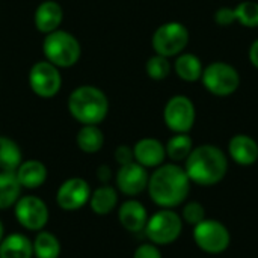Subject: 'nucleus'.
I'll return each instance as SVG.
<instances>
[{"label":"nucleus","mask_w":258,"mask_h":258,"mask_svg":"<svg viewBox=\"0 0 258 258\" xmlns=\"http://www.w3.org/2000/svg\"><path fill=\"white\" fill-rule=\"evenodd\" d=\"M145 70L148 77H151L153 80H163L171 73V62L165 56L154 54L147 60Z\"/></svg>","instance_id":"obj_28"},{"label":"nucleus","mask_w":258,"mask_h":258,"mask_svg":"<svg viewBox=\"0 0 258 258\" xmlns=\"http://www.w3.org/2000/svg\"><path fill=\"white\" fill-rule=\"evenodd\" d=\"M181 219L183 222L195 227L197 224H200L201 221L206 219V209L203 204L197 203V201H190L187 203L184 207H183V212H181Z\"/></svg>","instance_id":"obj_29"},{"label":"nucleus","mask_w":258,"mask_h":258,"mask_svg":"<svg viewBox=\"0 0 258 258\" xmlns=\"http://www.w3.org/2000/svg\"><path fill=\"white\" fill-rule=\"evenodd\" d=\"M89 183L80 177L65 180L56 192V204L65 212H76L83 209L91 198Z\"/></svg>","instance_id":"obj_12"},{"label":"nucleus","mask_w":258,"mask_h":258,"mask_svg":"<svg viewBox=\"0 0 258 258\" xmlns=\"http://www.w3.org/2000/svg\"><path fill=\"white\" fill-rule=\"evenodd\" d=\"M183 231V219L171 209L156 212L145 225V234L151 243L162 246L174 243Z\"/></svg>","instance_id":"obj_5"},{"label":"nucleus","mask_w":258,"mask_h":258,"mask_svg":"<svg viewBox=\"0 0 258 258\" xmlns=\"http://www.w3.org/2000/svg\"><path fill=\"white\" fill-rule=\"evenodd\" d=\"M33 245L30 239L21 233H12L0 242V258H32Z\"/></svg>","instance_id":"obj_19"},{"label":"nucleus","mask_w":258,"mask_h":258,"mask_svg":"<svg viewBox=\"0 0 258 258\" xmlns=\"http://www.w3.org/2000/svg\"><path fill=\"white\" fill-rule=\"evenodd\" d=\"M184 162V171L189 180L200 186H215L221 183L228 171L225 153L210 144L194 148Z\"/></svg>","instance_id":"obj_2"},{"label":"nucleus","mask_w":258,"mask_h":258,"mask_svg":"<svg viewBox=\"0 0 258 258\" xmlns=\"http://www.w3.org/2000/svg\"><path fill=\"white\" fill-rule=\"evenodd\" d=\"M249 60H251V63L255 68H258V39H255L251 44V48H249Z\"/></svg>","instance_id":"obj_34"},{"label":"nucleus","mask_w":258,"mask_h":258,"mask_svg":"<svg viewBox=\"0 0 258 258\" xmlns=\"http://www.w3.org/2000/svg\"><path fill=\"white\" fill-rule=\"evenodd\" d=\"M197 246L207 254H222L228 249L231 237L228 228L216 219H204L194 227Z\"/></svg>","instance_id":"obj_8"},{"label":"nucleus","mask_w":258,"mask_h":258,"mask_svg":"<svg viewBox=\"0 0 258 258\" xmlns=\"http://www.w3.org/2000/svg\"><path fill=\"white\" fill-rule=\"evenodd\" d=\"M228 153L240 166H251L258 160V144L248 135H236L230 139Z\"/></svg>","instance_id":"obj_16"},{"label":"nucleus","mask_w":258,"mask_h":258,"mask_svg":"<svg viewBox=\"0 0 258 258\" xmlns=\"http://www.w3.org/2000/svg\"><path fill=\"white\" fill-rule=\"evenodd\" d=\"M14 210L18 224L29 231H41L50 219L47 204L35 195L20 197L14 206Z\"/></svg>","instance_id":"obj_9"},{"label":"nucleus","mask_w":258,"mask_h":258,"mask_svg":"<svg viewBox=\"0 0 258 258\" xmlns=\"http://www.w3.org/2000/svg\"><path fill=\"white\" fill-rule=\"evenodd\" d=\"M189 42V30L183 23L169 21L159 26L153 35L151 44L156 54L172 57L180 54Z\"/></svg>","instance_id":"obj_7"},{"label":"nucleus","mask_w":258,"mask_h":258,"mask_svg":"<svg viewBox=\"0 0 258 258\" xmlns=\"http://www.w3.org/2000/svg\"><path fill=\"white\" fill-rule=\"evenodd\" d=\"M21 184L12 171H0V210L11 209L21 197Z\"/></svg>","instance_id":"obj_21"},{"label":"nucleus","mask_w":258,"mask_h":258,"mask_svg":"<svg viewBox=\"0 0 258 258\" xmlns=\"http://www.w3.org/2000/svg\"><path fill=\"white\" fill-rule=\"evenodd\" d=\"M29 85L41 98L54 97L62 86V76L56 65L48 60L36 62L29 71Z\"/></svg>","instance_id":"obj_11"},{"label":"nucleus","mask_w":258,"mask_h":258,"mask_svg":"<svg viewBox=\"0 0 258 258\" xmlns=\"http://www.w3.org/2000/svg\"><path fill=\"white\" fill-rule=\"evenodd\" d=\"M148 180L150 175L147 172V168H144L138 162L119 166L115 175L118 190L127 197H136L142 194L148 186Z\"/></svg>","instance_id":"obj_13"},{"label":"nucleus","mask_w":258,"mask_h":258,"mask_svg":"<svg viewBox=\"0 0 258 258\" xmlns=\"http://www.w3.org/2000/svg\"><path fill=\"white\" fill-rule=\"evenodd\" d=\"M71 116L83 125H98L109 112L106 94L95 86H79L68 97Z\"/></svg>","instance_id":"obj_3"},{"label":"nucleus","mask_w":258,"mask_h":258,"mask_svg":"<svg viewBox=\"0 0 258 258\" xmlns=\"http://www.w3.org/2000/svg\"><path fill=\"white\" fill-rule=\"evenodd\" d=\"M15 175L23 189L33 190V189L41 187L45 183L48 172L42 162L30 159V160L21 162V165L15 171Z\"/></svg>","instance_id":"obj_18"},{"label":"nucleus","mask_w":258,"mask_h":258,"mask_svg":"<svg viewBox=\"0 0 258 258\" xmlns=\"http://www.w3.org/2000/svg\"><path fill=\"white\" fill-rule=\"evenodd\" d=\"M115 160L119 166L122 165H128L132 162H135V154H133V148L128 145H119L115 150Z\"/></svg>","instance_id":"obj_32"},{"label":"nucleus","mask_w":258,"mask_h":258,"mask_svg":"<svg viewBox=\"0 0 258 258\" xmlns=\"http://www.w3.org/2000/svg\"><path fill=\"white\" fill-rule=\"evenodd\" d=\"M97 177L103 184H107L110 181V178H112V169L109 168V165H101L97 169Z\"/></svg>","instance_id":"obj_33"},{"label":"nucleus","mask_w":258,"mask_h":258,"mask_svg":"<svg viewBox=\"0 0 258 258\" xmlns=\"http://www.w3.org/2000/svg\"><path fill=\"white\" fill-rule=\"evenodd\" d=\"M118 221L130 233H139L145 230L148 222V213L142 203L138 200H127L118 209Z\"/></svg>","instance_id":"obj_15"},{"label":"nucleus","mask_w":258,"mask_h":258,"mask_svg":"<svg viewBox=\"0 0 258 258\" xmlns=\"http://www.w3.org/2000/svg\"><path fill=\"white\" fill-rule=\"evenodd\" d=\"M215 21L219 26H231L236 21L234 8H219L215 14Z\"/></svg>","instance_id":"obj_31"},{"label":"nucleus","mask_w":258,"mask_h":258,"mask_svg":"<svg viewBox=\"0 0 258 258\" xmlns=\"http://www.w3.org/2000/svg\"><path fill=\"white\" fill-rule=\"evenodd\" d=\"M195 106L186 95H174L163 109V119L174 133H187L195 124Z\"/></svg>","instance_id":"obj_10"},{"label":"nucleus","mask_w":258,"mask_h":258,"mask_svg":"<svg viewBox=\"0 0 258 258\" xmlns=\"http://www.w3.org/2000/svg\"><path fill=\"white\" fill-rule=\"evenodd\" d=\"M77 147L86 154L98 153L104 145V135L97 125H83L77 133Z\"/></svg>","instance_id":"obj_23"},{"label":"nucleus","mask_w":258,"mask_h":258,"mask_svg":"<svg viewBox=\"0 0 258 258\" xmlns=\"http://www.w3.org/2000/svg\"><path fill=\"white\" fill-rule=\"evenodd\" d=\"M166 156L174 162H183L194 150L192 138L187 133H175L165 145Z\"/></svg>","instance_id":"obj_26"},{"label":"nucleus","mask_w":258,"mask_h":258,"mask_svg":"<svg viewBox=\"0 0 258 258\" xmlns=\"http://www.w3.org/2000/svg\"><path fill=\"white\" fill-rule=\"evenodd\" d=\"M148 194L154 204L162 209H172L184 203L190 192V180L184 168L166 163L156 168L148 180Z\"/></svg>","instance_id":"obj_1"},{"label":"nucleus","mask_w":258,"mask_h":258,"mask_svg":"<svg viewBox=\"0 0 258 258\" xmlns=\"http://www.w3.org/2000/svg\"><path fill=\"white\" fill-rule=\"evenodd\" d=\"M33 245V255L36 258H59L62 246L59 239L50 231H38Z\"/></svg>","instance_id":"obj_24"},{"label":"nucleus","mask_w":258,"mask_h":258,"mask_svg":"<svg viewBox=\"0 0 258 258\" xmlns=\"http://www.w3.org/2000/svg\"><path fill=\"white\" fill-rule=\"evenodd\" d=\"M135 162L144 168H157L163 165L166 157L165 145L154 138H144L138 141L133 147Z\"/></svg>","instance_id":"obj_14"},{"label":"nucleus","mask_w":258,"mask_h":258,"mask_svg":"<svg viewBox=\"0 0 258 258\" xmlns=\"http://www.w3.org/2000/svg\"><path fill=\"white\" fill-rule=\"evenodd\" d=\"M236 21L243 27H258V3L252 0H245L234 8Z\"/></svg>","instance_id":"obj_27"},{"label":"nucleus","mask_w":258,"mask_h":258,"mask_svg":"<svg viewBox=\"0 0 258 258\" xmlns=\"http://www.w3.org/2000/svg\"><path fill=\"white\" fill-rule=\"evenodd\" d=\"M88 204L95 215L106 216L115 210L118 204V192L110 184H103L91 194Z\"/></svg>","instance_id":"obj_20"},{"label":"nucleus","mask_w":258,"mask_h":258,"mask_svg":"<svg viewBox=\"0 0 258 258\" xmlns=\"http://www.w3.org/2000/svg\"><path fill=\"white\" fill-rule=\"evenodd\" d=\"M133 258H163L160 249L154 243H142L136 248Z\"/></svg>","instance_id":"obj_30"},{"label":"nucleus","mask_w":258,"mask_h":258,"mask_svg":"<svg viewBox=\"0 0 258 258\" xmlns=\"http://www.w3.org/2000/svg\"><path fill=\"white\" fill-rule=\"evenodd\" d=\"M63 20V9L54 0L42 2L35 11V27L41 33H51L57 30Z\"/></svg>","instance_id":"obj_17"},{"label":"nucleus","mask_w":258,"mask_h":258,"mask_svg":"<svg viewBox=\"0 0 258 258\" xmlns=\"http://www.w3.org/2000/svg\"><path fill=\"white\" fill-rule=\"evenodd\" d=\"M42 51L45 60L56 65L57 68H70L80 59V44L74 35L65 30H54L47 33L42 42Z\"/></svg>","instance_id":"obj_4"},{"label":"nucleus","mask_w":258,"mask_h":258,"mask_svg":"<svg viewBox=\"0 0 258 258\" xmlns=\"http://www.w3.org/2000/svg\"><path fill=\"white\" fill-rule=\"evenodd\" d=\"M3 237H5V227H3V222L0 219V242L3 240Z\"/></svg>","instance_id":"obj_35"},{"label":"nucleus","mask_w":258,"mask_h":258,"mask_svg":"<svg viewBox=\"0 0 258 258\" xmlns=\"http://www.w3.org/2000/svg\"><path fill=\"white\" fill-rule=\"evenodd\" d=\"M204 88L218 97H227L237 91L240 85L239 71L227 62H213L204 68L201 76Z\"/></svg>","instance_id":"obj_6"},{"label":"nucleus","mask_w":258,"mask_h":258,"mask_svg":"<svg viewBox=\"0 0 258 258\" xmlns=\"http://www.w3.org/2000/svg\"><path fill=\"white\" fill-rule=\"evenodd\" d=\"M23 162V154L15 141L6 136H0V171H12Z\"/></svg>","instance_id":"obj_25"},{"label":"nucleus","mask_w":258,"mask_h":258,"mask_svg":"<svg viewBox=\"0 0 258 258\" xmlns=\"http://www.w3.org/2000/svg\"><path fill=\"white\" fill-rule=\"evenodd\" d=\"M175 73L180 79H183L184 82H197L201 79L203 76V63L201 59L194 54V53H183L177 57L175 60Z\"/></svg>","instance_id":"obj_22"}]
</instances>
